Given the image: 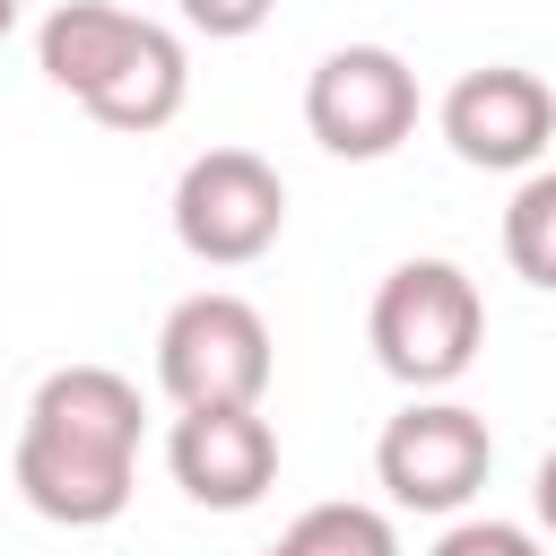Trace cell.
<instances>
[{
  "mask_svg": "<svg viewBox=\"0 0 556 556\" xmlns=\"http://www.w3.org/2000/svg\"><path fill=\"white\" fill-rule=\"evenodd\" d=\"M9 26H17V0H0V35H9Z\"/></svg>",
  "mask_w": 556,
  "mask_h": 556,
  "instance_id": "cell-15",
  "label": "cell"
},
{
  "mask_svg": "<svg viewBox=\"0 0 556 556\" xmlns=\"http://www.w3.org/2000/svg\"><path fill=\"white\" fill-rule=\"evenodd\" d=\"M278 356H269V321L261 304H243L235 287H200L165 313L156 330V382L174 408H261Z\"/></svg>",
  "mask_w": 556,
  "mask_h": 556,
  "instance_id": "cell-4",
  "label": "cell"
},
{
  "mask_svg": "<svg viewBox=\"0 0 556 556\" xmlns=\"http://www.w3.org/2000/svg\"><path fill=\"white\" fill-rule=\"evenodd\" d=\"M443 148L478 174H539L547 139H556V87L539 70H513V61H486V70H460L443 87Z\"/></svg>",
  "mask_w": 556,
  "mask_h": 556,
  "instance_id": "cell-8",
  "label": "cell"
},
{
  "mask_svg": "<svg viewBox=\"0 0 556 556\" xmlns=\"http://www.w3.org/2000/svg\"><path fill=\"white\" fill-rule=\"evenodd\" d=\"M304 130L330 156H348V165L391 156L417 130V70L391 43H339V52H321L313 78H304Z\"/></svg>",
  "mask_w": 556,
  "mask_h": 556,
  "instance_id": "cell-7",
  "label": "cell"
},
{
  "mask_svg": "<svg viewBox=\"0 0 556 556\" xmlns=\"http://www.w3.org/2000/svg\"><path fill=\"white\" fill-rule=\"evenodd\" d=\"M287 235V182L252 148H200L174 174V243L208 269H243Z\"/></svg>",
  "mask_w": 556,
  "mask_h": 556,
  "instance_id": "cell-5",
  "label": "cell"
},
{
  "mask_svg": "<svg viewBox=\"0 0 556 556\" xmlns=\"http://www.w3.org/2000/svg\"><path fill=\"white\" fill-rule=\"evenodd\" d=\"M174 9H182V26H191V35H208V43H235V35L269 26V9H278V0H174Z\"/></svg>",
  "mask_w": 556,
  "mask_h": 556,
  "instance_id": "cell-13",
  "label": "cell"
},
{
  "mask_svg": "<svg viewBox=\"0 0 556 556\" xmlns=\"http://www.w3.org/2000/svg\"><path fill=\"white\" fill-rule=\"evenodd\" d=\"M495 469V434L478 408L460 400H408L382 434H374V478L400 513H460Z\"/></svg>",
  "mask_w": 556,
  "mask_h": 556,
  "instance_id": "cell-6",
  "label": "cell"
},
{
  "mask_svg": "<svg viewBox=\"0 0 556 556\" xmlns=\"http://www.w3.org/2000/svg\"><path fill=\"white\" fill-rule=\"evenodd\" d=\"M139 382L113 365H61L35 382L17 426V495L61 530H104L139 478Z\"/></svg>",
  "mask_w": 556,
  "mask_h": 556,
  "instance_id": "cell-1",
  "label": "cell"
},
{
  "mask_svg": "<svg viewBox=\"0 0 556 556\" xmlns=\"http://www.w3.org/2000/svg\"><path fill=\"white\" fill-rule=\"evenodd\" d=\"M165 469L191 504L243 513L278 486V426L261 408H182L165 434Z\"/></svg>",
  "mask_w": 556,
  "mask_h": 556,
  "instance_id": "cell-9",
  "label": "cell"
},
{
  "mask_svg": "<svg viewBox=\"0 0 556 556\" xmlns=\"http://www.w3.org/2000/svg\"><path fill=\"white\" fill-rule=\"evenodd\" d=\"M504 261H513V278L556 295V165L521 174V191L504 200Z\"/></svg>",
  "mask_w": 556,
  "mask_h": 556,
  "instance_id": "cell-10",
  "label": "cell"
},
{
  "mask_svg": "<svg viewBox=\"0 0 556 556\" xmlns=\"http://www.w3.org/2000/svg\"><path fill=\"white\" fill-rule=\"evenodd\" d=\"M365 339H374V365L391 382H408L417 400L426 391H452L469 365H478V339H486V304H478V278L460 261H400L382 287H374V313H365Z\"/></svg>",
  "mask_w": 556,
  "mask_h": 556,
  "instance_id": "cell-3",
  "label": "cell"
},
{
  "mask_svg": "<svg viewBox=\"0 0 556 556\" xmlns=\"http://www.w3.org/2000/svg\"><path fill=\"white\" fill-rule=\"evenodd\" d=\"M278 547L287 556H400V530L374 504H304Z\"/></svg>",
  "mask_w": 556,
  "mask_h": 556,
  "instance_id": "cell-11",
  "label": "cell"
},
{
  "mask_svg": "<svg viewBox=\"0 0 556 556\" xmlns=\"http://www.w3.org/2000/svg\"><path fill=\"white\" fill-rule=\"evenodd\" d=\"M434 556H547V547H539V530L478 513V521H452V530L434 539Z\"/></svg>",
  "mask_w": 556,
  "mask_h": 556,
  "instance_id": "cell-12",
  "label": "cell"
},
{
  "mask_svg": "<svg viewBox=\"0 0 556 556\" xmlns=\"http://www.w3.org/2000/svg\"><path fill=\"white\" fill-rule=\"evenodd\" d=\"M530 513H539V530L556 539V452L539 460V478H530Z\"/></svg>",
  "mask_w": 556,
  "mask_h": 556,
  "instance_id": "cell-14",
  "label": "cell"
},
{
  "mask_svg": "<svg viewBox=\"0 0 556 556\" xmlns=\"http://www.w3.org/2000/svg\"><path fill=\"white\" fill-rule=\"evenodd\" d=\"M261 556H287V547H261Z\"/></svg>",
  "mask_w": 556,
  "mask_h": 556,
  "instance_id": "cell-16",
  "label": "cell"
},
{
  "mask_svg": "<svg viewBox=\"0 0 556 556\" xmlns=\"http://www.w3.org/2000/svg\"><path fill=\"white\" fill-rule=\"evenodd\" d=\"M35 70L78 96L104 130H165L191 96V52L174 26L139 17V9H113V0H61L43 26H35Z\"/></svg>",
  "mask_w": 556,
  "mask_h": 556,
  "instance_id": "cell-2",
  "label": "cell"
}]
</instances>
